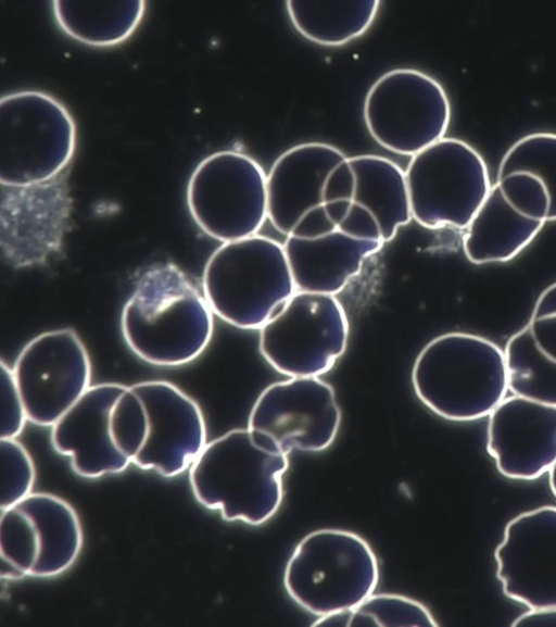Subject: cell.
<instances>
[{
	"label": "cell",
	"mask_w": 556,
	"mask_h": 627,
	"mask_svg": "<svg viewBox=\"0 0 556 627\" xmlns=\"http://www.w3.org/2000/svg\"><path fill=\"white\" fill-rule=\"evenodd\" d=\"M203 292L174 263L148 268L137 280L121 315L128 348L142 361L182 366L208 347L214 318Z\"/></svg>",
	"instance_id": "obj_1"
},
{
	"label": "cell",
	"mask_w": 556,
	"mask_h": 627,
	"mask_svg": "<svg viewBox=\"0 0 556 627\" xmlns=\"http://www.w3.org/2000/svg\"><path fill=\"white\" fill-rule=\"evenodd\" d=\"M288 455L236 428L207 442L189 467L195 500L227 522L257 526L270 519L283 498Z\"/></svg>",
	"instance_id": "obj_2"
},
{
	"label": "cell",
	"mask_w": 556,
	"mask_h": 627,
	"mask_svg": "<svg viewBox=\"0 0 556 627\" xmlns=\"http://www.w3.org/2000/svg\"><path fill=\"white\" fill-rule=\"evenodd\" d=\"M412 384L418 399L444 419L488 417L508 390L504 350L469 333L440 335L418 353Z\"/></svg>",
	"instance_id": "obj_3"
},
{
	"label": "cell",
	"mask_w": 556,
	"mask_h": 627,
	"mask_svg": "<svg viewBox=\"0 0 556 627\" xmlns=\"http://www.w3.org/2000/svg\"><path fill=\"white\" fill-rule=\"evenodd\" d=\"M202 292L213 313L260 330L296 292L283 244L262 235L222 243L205 263Z\"/></svg>",
	"instance_id": "obj_4"
},
{
	"label": "cell",
	"mask_w": 556,
	"mask_h": 627,
	"mask_svg": "<svg viewBox=\"0 0 556 627\" xmlns=\"http://www.w3.org/2000/svg\"><path fill=\"white\" fill-rule=\"evenodd\" d=\"M378 581L379 564L369 543L337 528L303 537L283 572L289 597L317 617L352 611L374 593Z\"/></svg>",
	"instance_id": "obj_5"
},
{
	"label": "cell",
	"mask_w": 556,
	"mask_h": 627,
	"mask_svg": "<svg viewBox=\"0 0 556 627\" xmlns=\"http://www.w3.org/2000/svg\"><path fill=\"white\" fill-rule=\"evenodd\" d=\"M76 125L66 106L39 90L8 93L0 101V183L24 188L48 183L68 166Z\"/></svg>",
	"instance_id": "obj_6"
},
{
	"label": "cell",
	"mask_w": 556,
	"mask_h": 627,
	"mask_svg": "<svg viewBox=\"0 0 556 627\" xmlns=\"http://www.w3.org/2000/svg\"><path fill=\"white\" fill-rule=\"evenodd\" d=\"M324 208L348 236L383 244L413 220L405 172L375 154L346 156L333 168L325 186Z\"/></svg>",
	"instance_id": "obj_7"
},
{
	"label": "cell",
	"mask_w": 556,
	"mask_h": 627,
	"mask_svg": "<svg viewBox=\"0 0 556 627\" xmlns=\"http://www.w3.org/2000/svg\"><path fill=\"white\" fill-rule=\"evenodd\" d=\"M405 178L412 217L429 229H466L492 187L481 154L457 138L412 156Z\"/></svg>",
	"instance_id": "obj_8"
},
{
	"label": "cell",
	"mask_w": 556,
	"mask_h": 627,
	"mask_svg": "<svg viewBox=\"0 0 556 627\" xmlns=\"http://www.w3.org/2000/svg\"><path fill=\"white\" fill-rule=\"evenodd\" d=\"M250 155L222 150L204 158L187 186V204L208 237L229 242L257 235L267 220V186Z\"/></svg>",
	"instance_id": "obj_9"
},
{
	"label": "cell",
	"mask_w": 556,
	"mask_h": 627,
	"mask_svg": "<svg viewBox=\"0 0 556 627\" xmlns=\"http://www.w3.org/2000/svg\"><path fill=\"white\" fill-rule=\"evenodd\" d=\"M349 321L332 294L296 291L258 331V350L289 377H319L343 355Z\"/></svg>",
	"instance_id": "obj_10"
},
{
	"label": "cell",
	"mask_w": 556,
	"mask_h": 627,
	"mask_svg": "<svg viewBox=\"0 0 556 627\" xmlns=\"http://www.w3.org/2000/svg\"><path fill=\"white\" fill-rule=\"evenodd\" d=\"M363 114L368 133L379 146L414 156L444 138L451 104L432 76L414 68H395L371 85Z\"/></svg>",
	"instance_id": "obj_11"
},
{
	"label": "cell",
	"mask_w": 556,
	"mask_h": 627,
	"mask_svg": "<svg viewBox=\"0 0 556 627\" xmlns=\"http://www.w3.org/2000/svg\"><path fill=\"white\" fill-rule=\"evenodd\" d=\"M340 424L341 410L328 383L319 377H290L260 393L247 428L260 442L289 455L294 450H326Z\"/></svg>",
	"instance_id": "obj_12"
},
{
	"label": "cell",
	"mask_w": 556,
	"mask_h": 627,
	"mask_svg": "<svg viewBox=\"0 0 556 627\" xmlns=\"http://www.w3.org/2000/svg\"><path fill=\"white\" fill-rule=\"evenodd\" d=\"M28 421L52 427L91 387V362L72 328L45 331L29 340L12 368Z\"/></svg>",
	"instance_id": "obj_13"
},
{
	"label": "cell",
	"mask_w": 556,
	"mask_h": 627,
	"mask_svg": "<svg viewBox=\"0 0 556 627\" xmlns=\"http://www.w3.org/2000/svg\"><path fill=\"white\" fill-rule=\"evenodd\" d=\"M549 199L535 176L516 172L497 178L466 228L463 250L473 264L508 262L547 222Z\"/></svg>",
	"instance_id": "obj_14"
},
{
	"label": "cell",
	"mask_w": 556,
	"mask_h": 627,
	"mask_svg": "<svg viewBox=\"0 0 556 627\" xmlns=\"http://www.w3.org/2000/svg\"><path fill=\"white\" fill-rule=\"evenodd\" d=\"M130 387L147 412L146 439L131 463L167 478L181 474L207 443L201 407L169 381L148 380Z\"/></svg>",
	"instance_id": "obj_15"
},
{
	"label": "cell",
	"mask_w": 556,
	"mask_h": 627,
	"mask_svg": "<svg viewBox=\"0 0 556 627\" xmlns=\"http://www.w3.org/2000/svg\"><path fill=\"white\" fill-rule=\"evenodd\" d=\"M504 593L529 609L556 606V506L511 518L495 550Z\"/></svg>",
	"instance_id": "obj_16"
},
{
	"label": "cell",
	"mask_w": 556,
	"mask_h": 627,
	"mask_svg": "<svg viewBox=\"0 0 556 627\" xmlns=\"http://www.w3.org/2000/svg\"><path fill=\"white\" fill-rule=\"evenodd\" d=\"M382 246L348 236L331 222L325 208L303 217L283 242L296 291L332 296L341 292Z\"/></svg>",
	"instance_id": "obj_17"
},
{
	"label": "cell",
	"mask_w": 556,
	"mask_h": 627,
	"mask_svg": "<svg viewBox=\"0 0 556 627\" xmlns=\"http://www.w3.org/2000/svg\"><path fill=\"white\" fill-rule=\"evenodd\" d=\"M486 450L497 471L515 480H534L556 461V406L511 396L488 416Z\"/></svg>",
	"instance_id": "obj_18"
},
{
	"label": "cell",
	"mask_w": 556,
	"mask_h": 627,
	"mask_svg": "<svg viewBox=\"0 0 556 627\" xmlns=\"http://www.w3.org/2000/svg\"><path fill=\"white\" fill-rule=\"evenodd\" d=\"M1 195V247L14 266L43 263L59 251L70 216L61 175L37 186L5 187Z\"/></svg>",
	"instance_id": "obj_19"
},
{
	"label": "cell",
	"mask_w": 556,
	"mask_h": 627,
	"mask_svg": "<svg viewBox=\"0 0 556 627\" xmlns=\"http://www.w3.org/2000/svg\"><path fill=\"white\" fill-rule=\"evenodd\" d=\"M126 388L116 383L91 386L51 427L53 449L71 459L78 476L96 479L122 473L131 463L117 450L110 430L112 406Z\"/></svg>",
	"instance_id": "obj_20"
},
{
	"label": "cell",
	"mask_w": 556,
	"mask_h": 627,
	"mask_svg": "<svg viewBox=\"0 0 556 627\" xmlns=\"http://www.w3.org/2000/svg\"><path fill=\"white\" fill-rule=\"evenodd\" d=\"M324 142L291 147L273 163L267 177V218L283 236L309 213L324 208V191L333 168L345 160Z\"/></svg>",
	"instance_id": "obj_21"
},
{
	"label": "cell",
	"mask_w": 556,
	"mask_h": 627,
	"mask_svg": "<svg viewBox=\"0 0 556 627\" xmlns=\"http://www.w3.org/2000/svg\"><path fill=\"white\" fill-rule=\"evenodd\" d=\"M508 390L556 406V313L530 317L506 342Z\"/></svg>",
	"instance_id": "obj_22"
},
{
	"label": "cell",
	"mask_w": 556,
	"mask_h": 627,
	"mask_svg": "<svg viewBox=\"0 0 556 627\" xmlns=\"http://www.w3.org/2000/svg\"><path fill=\"white\" fill-rule=\"evenodd\" d=\"M15 505L30 517L35 528L38 557L31 577H54L67 570L83 547V529L73 506L47 492H31Z\"/></svg>",
	"instance_id": "obj_23"
},
{
	"label": "cell",
	"mask_w": 556,
	"mask_h": 627,
	"mask_svg": "<svg viewBox=\"0 0 556 627\" xmlns=\"http://www.w3.org/2000/svg\"><path fill=\"white\" fill-rule=\"evenodd\" d=\"M147 2L53 1L56 24L70 38L97 48L117 46L139 27Z\"/></svg>",
	"instance_id": "obj_24"
},
{
	"label": "cell",
	"mask_w": 556,
	"mask_h": 627,
	"mask_svg": "<svg viewBox=\"0 0 556 627\" xmlns=\"http://www.w3.org/2000/svg\"><path fill=\"white\" fill-rule=\"evenodd\" d=\"M380 2L287 1L286 9L295 30L305 39L326 47L343 46L368 30Z\"/></svg>",
	"instance_id": "obj_25"
},
{
	"label": "cell",
	"mask_w": 556,
	"mask_h": 627,
	"mask_svg": "<svg viewBox=\"0 0 556 627\" xmlns=\"http://www.w3.org/2000/svg\"><path fill=\"white\" fill-rule=\"evenodd\" d=\"M516 172L539 178L549 199L547 222L556 221V134L533 133L518 139L503 155L497 178Z\"/></svg>",
	"instance_id": "obj_26"
},
{
	"label": "cell",
	"mask_w": 556,
	"mask_h": 627,
	"mask_svg": "<svg viewBox=\"0 0 556 627\" xmlns=\"http://www.w3.org/2000/svg\"><path fill=\"white\" fill-rule=\"evenodd\" d=\"M38 544L30 517L17 505L1 511L0 575L8 580L31 576Z\"/></svg>",
	"instance_id": "obj_27"
},
{
	"label": "cell",
	"mask_w": 556,
	"mask_h": 627,
	"mask_svg": "<svg viewBox=\"0 0 556 627\" xmlns=\"http://www.w3.org/2000/svg\"><path fill=\"white\" fill-rule=\"evenodd\" d=\"M348 626H424L438 623L420 602L401 594L372 593L349 612Z\"/></svg>",
	"instance_id": "obj_28"
},
{
	"label": "cell",
	"mask_w": 556,
	"mask_h": 627,
	"mask_svg": "<svg viewBox=\"0 0 556 627\" xmlns=\"http://www.w3.org/2000/svg\"><path fill=\"white\" fill-rule=\"evenodd\" d=\"M110 430L117 450L132 462L146 439L147 412L142 400L130 386L112 406Z\"/></svg>",
	"instance_id": "obj_29"
},
{
	"label": "cell",
	"mask_w": 556,
	"mask_h": 627,
	"mask_svg": "<svg viewBox=\"0 0 556 627\" xmlns=\"http://www.w3.org/2000/svg\"><path fill=\"white\" fill-rule=\"evenodd\" d=\"M1 498L0 509L11 507L31 493L36 471L26 448L15 438L0 439Z\"/></svg>",
	"instance_id": "obj_30"
},
{
	"label": "cell",
	"mask_w": 556,
	"mask_h": 627,
	"mask_svg": "<svg viewBox=\"0 0 556 627\" xmlns=\"http://www.w3.org/2000/svg\"><path fill=\"white\" fill-rule=\"evenodd\" d=\"M1 368V432L2 438H15L25 427L28 421L26 410L21 398L16 381L12 372L3 360Z\"/></svg>",
	"instance_id": "obj_31"
},
{
	"label": "cell",
	"mask_w": 556,
	"mask_h": 627,
	"mask_svg": "<svg viewBox=\"0 0 556 627\" xmlns=\"http://www.w3.org/2000/svg\"><path fill=\"white\" fill-rule=\"evenodd\" d=\"M513 626H556V606L534 607L521 614Z\"/></svg>",
	"instance_id": "obj_32"
},
{
	"label": "cell",
	"mask_w": 556,
	"mask_h": 627,
	"mask_svg": "<svg viewBox=\"0 0 556 627\" xmlns=\"http://www.w3.org/2000/svg\"><path fill=\"white\" fill-rule=\"evenodd\" d=\"M556 313V281L546 287L538 297L531 317Z\"/></svg>",
	"instance_id": "obj_33"
},
{
	"label": "cell",
	"mask_w": 556,
	"mask_h": 627,
	"mask_svg": "<svg viewBox=\"0 0 556 627\" xmlns=\"http://www.w3.org/2000/svg\"><path fill=\"white\" fill-rule=\"evenodd\" d=\"M548 484L552 492L556 497V461L548 471Z\"/></svg>",
	"instance_id": "obj_34"
}]
</instances>
